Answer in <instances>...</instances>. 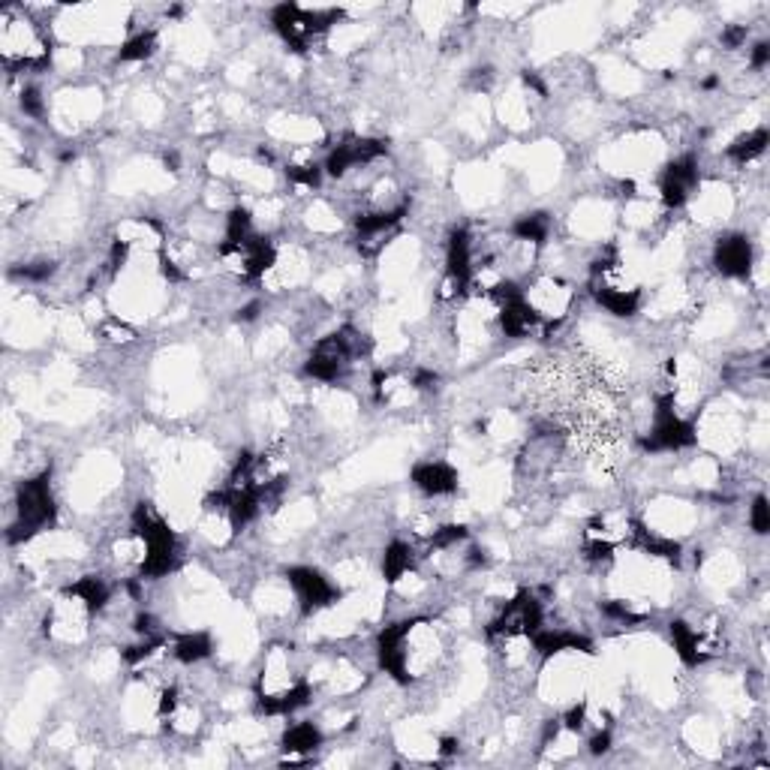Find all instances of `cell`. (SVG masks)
<instances>
[{
	"mask_svg": "<svg viewBox=\"0 0 770 770\" xmlns=\"http://www.w3.org/2000/svg\"><path fill=\"white\" fill-rule=\"evenodd\" d=\"M58 506L52 494V473L43 470L40 476L22 479L16 491V521L10 524V545H25L34 542L40 533H46L55 524Z\"/></svg>",
	"mask_w": 770,
	"mask_h": 770,
	"instance_id": "6da1fadb",
	"label": "cell"
},
{
	"mask_svg": "<svg viewBox=\"0 0 770 770\" xmlns=\"http://www.w3.org/2000/svg\"><path fill=\"white\" fill-rule=\"evenodd\" d=\"M172 656H175V662H181V665H196V662H202V659H208L211 653H214V641H211V635L208 632H181V635H175V641H172Z\"/></svg>",
	"mask_w": 770,
	"mask_h": 770,
	"instance_id": "ba28073f",
	"label": "cell"
},
{
	"mask_svg": "<svg viewBox=\"0 0 770 770\" xmlns=\"http://www.w3.org/2000/svg\"><path fill=\"white\" fill-rule=\"evenodd\" d=\"M322 740H325V734L316 722H295V725L286 728L280 743H283L286 761L298 764V761H307L322 746Z\"/></svg>",
	"mask_w": 770,
	"mask_h": 770,
	"instance_id": "8992f818",
	"label": "cell"
},
{
	"mask_svg": "<svg viewBox=\"0 0 770 770\" xmlns=\"http://www.w3.org/2000/svg\"><path fill=\"white\" fill-rule=\"evenodd\" d=\"M770 64V43H755L749 49V67L752 70H764Z\"/></svg>",
	"mask_w": 770,
	"mask_h": 770,
	"instance_id": "7c38bea8",
	"label": "cell"
},
{
	"mask_svg": "<svg viewBox=\"0 0 770 770\" xmlns=\"http://www.w3.org/2000/svg\"><path fill=\"white\" fill-rule=\"evenodd\" d=\"M767 142H770V133L767 127H755V130H746L740 133L731 145H728V160L737 163V166H749L755 163L764 151H767Z\"/></svg>",
	"mask_w": 770,
	"mask_h": 770,
	"instance_id": "9c48e42d",
	"label": "cell"
},
{
	"mask_svg": "<svg viewBox=\"0 0 770 770\" xmlns=\"http://www.w3.org/2000/svg\"><path fill=\"white\" fill-rule=\"evenodd\" d=\"M749 527L758 533V536H767L770 533V506L764 497H755L752 506H749Z\"/></svg>",
	"mask_w": 770,
	"mask_h": 770,
	"instance_id": "8fae6325",
	"label": "cell"
},
{
	"mask_svg": "<svg viewBox=\"0 0 770 770\" xmlns=\"http://www.w3.org/2000/svg\"><path fill=\"white\" fill-rule=\"evenodd\" d=\"M752 262H755L752 241L740 232H728L713 244V265L722 277H731V280L749 277Z\"/></svg>",
	"mask_w": 770,
	"mask_h": 770,
	"instance_id": "277c9868",
	"label": "cell"
},
{
	"mask_svg": "<svg viewBox=\"0 0 770 770\" xmlns=\"http://www.w3.org/2000/svg\"><path fill=\"white\" fill-rule=\"evenodd\" d=\"M160 49V40L154 31H136L130 34L118 49V64H145Z\"/></svg>",
	"mask_w": 770,
	"mask_h": 770,
	"instance_id": "30bf717a",
	"label": "cell"
},
{
	"mask_svg": "<svg viewBox=\"0 0 770 770\" xmlns=\"http://www.w3.org/2000/svg\"><path fill=\"white\" fill-rule=\"evenodd\" d=\"M416 572V548L404 539H395L382 554V578L389 587H395L398 581H404L407 575Z\"/></svg>",
	"mask_w": 770,
	"mask_h": 770,
	"instance_id": "52a82bcc",
	"label": "cell"
},
{
	"mask_svg": "<svg viewBox=\"0 0 770 770\" xmlns=\"http://www.w3.org/2000/svg\"><path fill=\"white\" fill-rule=\"evenodd\" d=\"M413 485L425 497H452L461 485V476L446 461H425L413 470Z\"/></svg>",
	"mask_w": 770,
	"mask_h": 770,
	"instance_id": "5b68a950",
	"label": "cell"
},
{
	"mask_svg": "<svg viewBox=\"0 0 770 770\" xmlns=\"http://www.w3.org/2000/svg\"><path fill=\"white\" fill-rule=\"evenodd\" d=\"M286 584H289V593L298 602L301 614H307V617L334 608L337 599H340V587L328 575L313 569V566H292V569H286Z\"/></svg>",
	"mask_w": 770,
	"mask_h": 770,
	"instance_id": "7a4b0ae2",
	"label": "cell"
},
{
	"mask_svg": "<svg viewBox=\"0 0 770 770\" xmlns=\"http://www.w3.org/2000/svg\"><path fill=\"white\" fill-rule=\"evenodd\" d=\"M698 184H701V175H698V160L695 157H677L671 160L662 175H659V202L668 208V211H677L683 208L695 193H698Z\"/></svg>",
	"mask_w": 770,
	"mask_h": 770,
	"instance_id": "3957f363",
	"label": "cell"
}]
</instances>
